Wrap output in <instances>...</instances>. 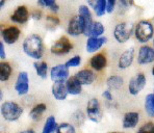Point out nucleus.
Returning a JSON list of instances; mask_svg holds the SVG:
<instances>
[{
	"instance_id": "obj_1",
	"label": "nucleus",
	"mask_w": 154,
	"mask_h": 133,
	"mask_svg": "<svg viewBox=\"0 0 154 133\" xmlns=\"http://www.w3.org/2000/svg\"><path fill=\"white\" fill-rule=\"evenodd\" d=\"M22 48L27 56L35 60L41 59L45 53V45L42 38L38 35H30L26 37L23 41Z\"/></svg>"
},
{
	"instance_id": "obj_2",
	"label": "nucleus",
	"mask_w": 154,
	"mask_h": 133,
	"mask_svg": "<svg viewBox=\"0 0 154 133\" xmlns=\"http://www.w3.org/2000/svg\"><path fill=\"white\" fill-rule=\"evenodd\" d=\"M154 35V26L148 20H141L134 27V37L141 44H146L152 40Z\"/></svg>"
},
{
	"instance_id": "obj_3",
	"label": "nucleus",
	"mask_w": 154,
	"mask_h": 133,
	"mask_svg": "<svg viewBox=\"0 0 154 133\" xmlns=\"http://www.w3.org/2000/svg\"><path fill=\"white\" fill-rule=\"evenodd\" d=\"M0 111H1L2 118L8 122H15L19 120L20 116L23 113V108L20 106L19 104L15 102H4L2 103L1 108H0Z\"/></svg>"
},
{
	"instance_id": "obj_4",
	"label": "nucleus",
	"mask_w": 154,
	"mask_h": 133,
	"mask_svg": "<svg viewBox=\"0 0 154 133\" xmlns=\"http://www.w3.org/2000/svg\"><path fill=\"white\" fill-rule=\"evenodd\" d=\"M134 27L130 22H121L116 25L114 29V38L120 44L126 43L134 33Z\"/></svg>"
},
{
	"instance_id": "obj_5",
	"label": "nucleus",
	"mask_w": 154,
	"mask_h": 133,
	"mask_svg": "<svg viewBox=\"0 0 154 133\" xmlns=\"http://www.w3.org/2000/svg\"><path fill=\"white\" fill-rule=\"evenodd\" d=\"M72 49H73V44L67 37L64 35V37H60L57 41L54 42V44L50 48V52L54 55L62 56L70 53Z\"/></svg>"
},
{
	"instance_id": "obj_6",
	"label": "nucleus",
	"mask_w": 154,
	"mask_h": 133,
	"mask_svg": "<svg viewBox=\"0 0 154 133\" xmlns=\"http://www.w3.org/2000/svg\"><path fill=\"white\" fill-rule=\"evenodd\" d=\"M85 32V21L80 15L73 16L68 22L67 33L70 37H79Z\"/></svg>"
},
{
	"instance_id": "obj_7",
	"label": "nucleus",
	"mask_w": 154,
	"mask_h": 133,
	"mask_svg": "<svg viewBox=\"0 0 154 133\" xmlns=\"http://www.w3.org/2000/svg\"><path fill=\"white\" fill-rule=\"evenodd\" d=\"M87 114L88 118L90 119L94 123H99L101 122L103 118V111L101 110L100 103H99L98 99L92 98L88 102L87 105Z\"/></svg>"
},
{
	"instance_id": "obj_8",
	"label": "nucleus",
	"mask_w": 154,
	"mask_h": 133,
	"mask_svg": "<svg viewBox=\"0 0 154 133\" xmlns=\"http://www.w3.org/2000/svg\"><path fill=\"white\" fill-rule=\"evenodd\" d=\"M146 76L144 73H137L130 79L128 83V91L130 95L137 96L143 91V89L146 85Z\"/></svg>"
},
{
	"instance_id": "obj_9",
	"label": "nucleus",
	"mask_w": 154,
	"mask_h": 133,
	"mask_svg": "<svg viewBox=\"0 0 154 133\" xmlns=\"http://www.w3.org/2000/svg\"><path fill=\"white\" fill-rule=\"evenodd\" d=\"M90 6L88 4H82L78 8V15H80L82 17L83 21H85V32H83V35L89 38L90 37V32L91 29H92L93 26V16L92 13H91Z\"/></svg>"
},
{
	"instance_id": "obj_10",
	"label": "nucleus",
	"mask_w": 154,
	"mask_h": 133,
	"mask_svg": "<svg viewBox=\"0 0 154 133\" xmlns=\"http://www.w3.org/2000/svg\"><path fill=\"white\" fill-rule=\"evenodd\" d=\"M21 31L17 26H8L1 29V39L5 44L13 45L19 40Z\"/></svg>"
},
{
	"instance_id": "obj_11",
	"label": "nucleus",
	"mask_w": 154,
	"mask_h": 133,
	"mask_svg": "<svg viewBox=\"0 0 154 133\" xmlns=\"http://www.w3.org/2000/svg\"><path fill=\"white\" fill-rule=\"evenodd\" d=\"M50 78L52 81H67L69 78V68L66 64H60L52 67L50 70Z\"/></svg>"
},
{
	"instance_id": "obj_12",
	"label": "nucleus",
	"mask_w": 154,
	"mask_h": 133,
	"mask_svg": "<svg viewBox=\"0 0 154 133\" xmlns=\"http://www.w3.org/2000/svg\"><path fill=\"white\" fill-rule=\"evenodd\" d=\"M30 18V14L28 12V8L25 5H19L15 8L14 13L11 15V21L17 24H25L28 22Z\"/></svg>"
},
{
	"instance_id": "obj_13",
	"label": "nucleus",
	"mask_w": 154,
	"mask_h": 133,
	"mask_svg": "<svg viewBox=\"0 0 154 133\" xmlns=\"http://www.w3.org/2000/svg\"><path fill=\"white\" fill-rule=\"evenodd\" d=\"M15 89L19 96L26 95L29 91V77L26 72L22 71L18 74L15 82Z\"/></svg>"
},
{
	"instance_id": "obj_14",
	"label": "nucleus",
	"mask_w": 154,
	"mask_h": 133,
	"mask_svg": "<svg viewBox=\"0 0 154 133\" xmlns=\"http://www.w3.org/2000/svg\"><path fill=\"white\" fill-rule=\"evenodd\" d=\"M154 62V47L144 45L139 49L137 53V62L139 65H148Z\"/></svg>"
},
{
	"instance_id": "obj_15",
	"label": "nucleus",
	"mask_w": 154,
	"mask_h": 133,
	"mask_svg": "<svg viewBox=\"0 0 154 133\" xmlns=\"http://www.w3.org/2000/svg\"><path fill=\"white\" fill-rule=\"evenodd\" d=\"M134 48L131 47L124 51L123 53L120 55L119 59H118V68L121 70H125L132 65L133 59H134Z\"/></svg>"
},
{
	"instance_id": "obj_16",
	"label": "nucleus",
	"mask_w": 154,
	"mask_h": 133,
	"mask_svg": "<svg viewBox=\"0 0 154 133\" xmlns=\"http://www.w3.org/2000/svg\"><path fill=\"white\" fill-rule=\"evenodd\" d=\"M107 42V39L106 37H89L87 40V45H85V48H87V51L89 53H95L99 50V49L102 48V46L105 43Z\"/></svg>"
},
{
	"instance_id": "obj_17",
	"label": "nucleus",
	"mask_w": 154,
	"mask_h": 133,
	"mask_svg": "<svg viewBox=\"0 0 154 133\" xmlns=\"http://www.w3.org/2000/svg\"><path fill=\"white\" fill-rule=\"evenodd\" d=\"M51 91L53 97L58 101L65 100L68 95H69L67 85H66V81H56V82H54L51 87Z\"/></svg>"
},
{
	"instance_id": "obj_18",
	"label": "nucleus",
	"mask_w": 154,
	"mask_h": 133,
	"mask_svg": "<svg viewBox=\"0 0 154 133\" xmlns=\"http://www.w3.org/2000/svg\"><path fill=\"white\" fill-rule=\"evenodd\" d=\"M106 65H107V58H106L105 54L103 53L95 54L90 59V66L95 71H102L103 69H105Z\"/></svg>"
},
{
	"instance_id": "obj_19",
	"label": "nucleus",
	"mask_w": 154,
	"mask_h": 133,
	"mask_svg": "<svg viewBox=\"0 0 154 133\" xmlns=\"http://www.w3.org/2000/svg\"><path fill=\"white\" fill-rule=\"evenodd\" d=\"M66 85H67L68 92L70 95H73V96H77V95H80L82 92V83L78 80V78L74 76H70L69 78L66 81Z\"/></svg>"
},
{
	"instance_id": "obj_20",
	"label": "nucleus",
	"mask_w": 154,
	"mask_h": 133,
	"mask_svg": "<svg viewBox=\"0 0 154 133\" xmlns=\"http://www.w3.org/2000/svg\"><path fill=\"white\" fill-rule=\"evenodd\" d=\"M75 76L78 78V80L82 83V85H90L96 79L95 73L90 69H82L78 71L75 74Z\"/></svg>"
},
{
	"instance_id": "obj_21",
	"label": "nucleus",
	"mask_w": 154,
	"mask_h": 133,
	"mask_svg": "<svg viewBox=\"0 0 154 133\" xmlns=\"http://www.w3.org/2000/svg\"><path fill=\"white\" fill-rule=\"evenodd\" d=\"M140 121V114L139 112L130 111L126 112L124 114L123 122H122V126L124 129H130V128H134L135 126L139 124Z\"/></svg>"
},
{
	"instance_id": "obj_22",
	"label": "nucleus",
	"mask_w": 154,
	"mask_h": 133,
	"mask_svg": "<svg viewBox=\"0 0 154 133\" xmlns=\"http://www.w3.org/2000/svg\"><path fill=\"white\" fill-rule=\"evenodd\" d=\"M124 84V79L121 76L118 75H112L107 78L106 80V85H107L108 89L110 91H116V89H119L123 86Z\"/></svg>"
},
{
	"instance_id": "obj_23",
	"label": "nucleus",
	"mask_w": 154,
	"mask_h": 133,
	"mask_svg": "<svg viewBox=\"0 0 154 133\" xmlns=\"http://www.w3.org/2000/svg\"><path fill=\"white\" fill-rule=\"evenodd\" d=\"M46 110H47L46 104H44V103H38V104L35 105V106L31 108L30 112H29V116H30L32 120L38 121L42 118V116L46 112Z\"/></svg>"
},
{
	"instance_id": "obj_24",
	"label": "nucleus",
	"mask_w": 154,
	"mask_h": 133,
	"mask_svg": "<svg viewBox=\"0 0 154 133\" xmlns=\"http://www.w3.org/2000/svg\"><path fill=\"white\" fill-rule=\"evenodd\" d=\"M12 66L8 62H0V81L1 82H5L10 79L11 75H12Z\"/></svg>"
},
{
	"instance_id": "obj_25",
	"label": "nucleus",
	"mask_w": 154,
	"mask_h": 133,
	"mask_svg": "<svg viewBox=\"0 0 154 133\" xmlns=\"http://www.w3.org/2000/svg\"><path fill=\"white\" fill-rule=\"evenodd\" d=\"M93 11L97 17H103L107 13V0H97Z\"/></svg>"
},
{
	"instance_id": "obj_26",
	"label": "nucleus",
	"mask_w": 154,
	"mask_h": 133,
	"mask_svg": "<svg viewBox=\"0 0 154 133\" xmlns=\"http://www.w3.org/2000/svg\"><path fill=\"white\" fill-rule=\"evenodd\" d=\"M33 67H35V70L37 72L38 76L42 79H45L47 77V72H48V65H47L46 62H33Z\"/></svg>"
},
{
	"instance_id": "obj_27",
	"label": "nucleus",
	"mask_w": 154,
	"mask_h": 133,
	"mask_svg": "<svg viewBox=\"0 0 154 133\" xmlns=\"http://www.w3.org/2000/svg\"><path fill=\"white\" fill-rule=\"evenodd\" d=\"M57 123L55 121V118L53 116H50L47 118L46 122H45V125L43 127L42 133H52L56 131V128H57Z\"/></svg>"
},
{
	"instance_id": "obj_28",
	"label": "nucleus",
	"mask_w": 154,
	"mask_h": 133,
	"mask_svg": "<svg viewBox=\"0 0 154 133\" xmlns=\"http://www.w3.org/2000/svg\"><path fill=\"white\" fill-rule=\"evenodd\" d=\"M145 109L150 118H154V94H149L145 99Z\"/></svg>"
},
{
	"instance_id": "obj_29",
	"label": "nucleus",
	"mask_w": 154,
	"mask_h": 133,
	"mask_svg": "<svg viewBox=\"0 0 154 133\" xmlns=\"http://www.w3.org/2000/svg\"><path fill=\"white\" fill-rule=\"evenodd\" d=\"M104 32H105V27L103 24L99 21H94L90 32V37H102Z\"/></svg>"
},
{
	"instance_id": "obj_30",
	"label": "nucleus",
	"mask_w": 154,
	"mask_h": 133,
	"mask_svg": "<svg viewBox=\"0 0 154 133\" xmlns=\"http://www.w3.org/2000/svg\"><path fill=\"white\" fill-rule=\"evenodd\" d=\"M134 4V0H118L117 1V10L119 14L123 15L125 14L131 6Z\"/></svg>"
},
{
	"instance_id": "obj_31",
	"label": "nucleus",
	"mask_w": 154,
	"mask_h": 133,
	"mask_svg": "<svg viewBox=\"0 0 154 133\" xmlns=\"http://www.w3.org/2000/svg\"><path fill=\"white\" fill-rule=\"evenodd\" d=\"M60 24V20L54 15L46 16V27L49 30H54L56 29Z\"/></svg>"
},
{
	"instance_id": "obj_32",
	"label": "nucleus",
	"mask_w": 154,
	"mask_h": 133,
	"mask_svg": "<svg viewBox=\"0 0 154 133\" xmlns=\"http://www.w3.org/2000/svg\"><path fill=\"white\" fill-rule=\"evenodd\" d=\"M56 133H76L73 125L69 123H62L56 128Z\"/></svg>"
},
{
	"instance_id": "obj_33",
	"label": "nucleus",
	"mask_w": 154,
	"mask_h": 133,
	"mask_svg": "<svg viewBox=\"0 0 154 133\" xmlns=\"http://www.w3.org/2000/svg\"><path fill=\"white\" fill-rule=\"evenodd\" d=\"M66 66L68 68H75V67H78L79 65L81 64V57L79 55H75L73 56V57H71L69 60H67V62H65Z\"/></svg>"
},
{
	"instance_id": "obj_34",
	"label": "nucleus",
	"mask_w": 154,
	"mask_h": 133,
	"mask_svg": "<svg viewBox=\"0 0 154 133\" xmlns=\"http://www.w3.org/2000/svg\"><path fill=\"white\" fill-rule=\"evenodd\" d=\"M137 133H154V123L152 122L146 123L141 128H139Z\"/></svg>"
},
{
	"instance_id": "obj_35",
	"label": "nucleus",
	"mask_w": 154,
	"mask_h": 133,
	"mask_svg": "<svg viewBox=\"0 0 154 133\" xmlns=\"http://www.w3.org/2000/svg\"><path fill=\"white\" fill-rule=\"evenodd\" d=\"M118 0H107V14H112L115 12L117 8Z\"/></svg>"
},
{
	"instance_id": "obj_36",
	"label": "nucleus",
	"mask_w": 154,
	"mask_h": 133,
	"mask_svg": "<svg viewBox=\"0 0 154 133\" xmlns=\"http://www.w3.org/2000/svg\"><path fill=\"white\" fill-rule=\"evenodd\" d=\"M30 18L32 20H35V21H40L43 18V12L40 10H35L30 14Z\"/></svg>"
},
{
	"instance_id": "obj_37",
	"label": "nucleus",
	"mask_w": 154,
	"mask_h": 133,
	"mask_svg": "<svg viewBox=\"0 0 154 133\" xmlns=\"http://www.w3.org/2000/svg\"><path fill=\"white\" fill-rule=\"evenodd\" d=\"M79 119H82V120H85V114L82 113V111H80V110H78V111H76L75 113L73 114V120L76 122L78 125H80L81 124V122L79 121Z\"/></svg>"
},
{
	"instance_id": "obj_38",
	"label": "nucleus",
	"mask_w": 154,
	"mask_h": 133,
	"mask_svg": "<svg viewBox=\"0 0 154 133\" xmlns=\"http://www.w3.org/2000/svg\"><path fill=\"white\" fill-rule=\"evenodd\" d=\"M3 41L2 42H0V58H1L2 60L5 59L6 55H5V48H4V44H3Z\"/></svg>"
},
{
	"instance_id": "obj_39",
	"label": "nucleus",
	"mask_w": 154,
	"mask_h": 133,
	"mask_svg": "<svg viewBox=\"0 0 154 133\" xmlns=\"http://www.w3.org/2000/svg\"><path fill=\"white\" fill-rule=\"evenodd\" d=\"M102 97L103 98H105L107 101H112V95L110 93V89H106V91H104L102 93Z\"/></svg>"
},
{
	"instance_id": "obj_40",
	"label": "nucleus",
	"mask_w": 154,
	"mask_h": 133,
	"mask_svg": "<svg viewBox=\"0 0 154 133\" xmlns=\"http://www.w3.org/2000/svg\"><path fill=\"white\" fill-rule=\"evenodd\" d=\"M49 11H50L51 13H53V14H55V13H57L58 11H60V5H58L57 3H54V4H52L51 6H49Z\"/></svg>"
},
{
	"instance_id": "obj_41",
	"label": "nucleus",
	"mask_w": 154,
	"mask_h": 133,
	"mask_svg": "<svg viewBox=\"0 0 154 133\" xmlns=\"http://www.w3.org/2000/svg\"><path fill=\"white\" fill-rule=\"evenodd\" d=\"M45 3V8H49V6H51L52 4L56 3V0H43Z\"/></svg>"
},
{
	"instance_id": "obj_42",
	"label": "nucleus",
	"mask_w": 154,
	"mask_h": 133,
	"mask_svg": "<svg viewBox=\"0 0 154 133\" xmlns=\"http://www.w3.org/2000/svg\"><path fill=\"white\" fill-rule=\"evenodd\" d=\"M96 1H97V0H87V4L90 6L91 8H94V5H95V3H96Z\"/></svg>"
},
{
	"instance_id": "obj_43",
	"label": "nucleus",
	"mask_w": 154,
	"mask_h": 133,
	"mask_svg": "<svg viewBox=\"0 0 154 133\" xmlns=\"http://www.w3.org/2000/svg\"><path fill=\"white\" fill-rule=\"evenodd\" d=\"M18 133H35L33 129H27V130H23V131H20Z\"/></svg>"
},
{
	"instance_id": "obj_44",
	"label": "nucleus",
	"mask_w": 154,
	"mask_h": 133,
	"mask_svg": "<svg viewBox=\"0 0 154 133\" xmlns=\"http://www.w3.org/2000/svg\"><path fill=\"white\" fill-rule=\"evenodd\" d=\"M38 6H41V8H45V3H44V1L43 0H38Z\"/></svg>"
},
{
	"instance_id": "obj_45",
	"label": "nucleus",
	"mask_w": 154,
	"mask_h": 133,
	"mask_svg": "<svg viewBox=\"0 0 154 133\" xmlns=\"http://www.w3.org/2000/svg\"><path fill=\"white\" fill-rule=\"evenodd\" d=\"M5 2H6V0H0V8H3Z\"/></svg>"
},
{
	"instance_id": "obj_46",
	"label": "nucleus",
	"mask_w": 154,
	"mask_h": 133,
	"mask_svg": "<svg viewBox=\"0 0 154 133\" xmlns=\"http://www.w3.org/2000/svg\"><path fill=\"white\" fill-rule=\"evenodd\" d=\"M151 73H152V75L154 76V66H153V68H152V71H151Z\"/></svg>"
},
{
	"instance_id": "obj_47",
	"label": "nucleus",
	"mask_w": 154,
	"mask_h": 133,
	"mask_svg": "<svg viewBox=\"0 0 154 133\" xmlns=\"http://www.w3.org/2000/svg\"><path fill=\"white\" fill-rule=\"evenodd\" d=\"M108 133H122V132H117V131H115V132H108Z\"/></svg>"
},
{
	"instance_id": "obj_48",
	"label": "nucleus",
	"mask_w": 154,
	"mask_h": 133,
	"mask_svg": "<svg viewBox=\"0 0 154 133\" xmlns=\"http://www.w3.org/2000/svg\"><path fill=\"white\" fill-rule=\"evenodd\" d=\"M153 47H154V41H153Z\"/></svg>"
},
{
	"instance_id": "obj_49",
	"label": "nucleus",
	"mask_w": 154,
	"mask_h": 133,
	"mask_svg": "<svg viewBox=\"0 0 154 133\" xmlns=\"http://www.w3.org/2000/svg\"><path fill=\"white\" fill-rule=\"evenodd\" d=\"M153 94H154V92H153Z\"/></svg>"
}]
</instances>
